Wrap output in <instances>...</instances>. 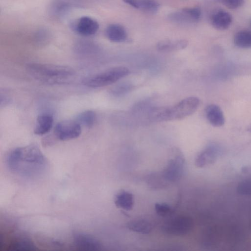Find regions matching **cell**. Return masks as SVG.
I'll use <instances>...</instances> for the list:
<instances>
[{
    "mask_svg": "<svg viewBox=\"0 0 251 251\" xmlns=\"http://www.w3.org/2000/svg\"><path fill=\"white\" fill-rule=\"evenodd\" d=\"M205 115L209 123L214 126L220 127L225 122V118L221 108L214 104H209L205 108Z\"/></svg>",
    "mask_w": 251,
    "mask_h": 251,
    "instance_id": "8fae6325",
    "label": "cell"
},
{
    "mask_svg": "<svg viewBox=\"0 0 251 251\" xmlns=\"http://www.w3.org/2000/svg\"><path fill=\"white\" fill-rule=\"evenodd\" d=\"M235 45L240 48H248L251 47V32L243 30L237 32L234 37Z\"/></svg>",
    "mask_w": 251,
    "mask_h": 251,
    "instance_id": "ac0fdd59",
    "label": "cell"
},
{
    "mask_svg": "<svg viewBox=\"0 0 251 251\" xmlns=\"http://www.w3.org/2000/svg\"><path fill=\"white\" fill-rule=\"evenodd\" d=\"M53 118L49 113H43L36 119L34 132L35 134L42 135L47 133L52 127Z\"/></svg>",
    "mask_w": 251,
    "mask_h": 251,
    "instance_id": "4fadbf2b",
    "label": "cell"
},
{
    "mask_svg": "<svg viewBox=\"0 0 251 251\" xmlns=\"http://www.w3.org/2000/svg\"><path fill=\"white\" fill-rule=\"evenodd\" d=\"M132 7L146 12H155L159 8V4L150 0H134Z\"/></svg>",
    "mask_w": 251,
    "mask_h": 251,
    "instance_id": "ffe728a7",
    "label": "cell"
},
{
    "mask_svg": "<svg viewBox=\"0 0 251 251\" xmlns=\"http://www.w3.org/2000/svg\"><path fill=\"white\" fill-rule=\"evenodd\" d=\"M26 69L34 78L50 85L69 83L75 75L73 69L64 65L30 63L26 65Z\"/></svg>",
    "mask_w": 251,
    "mask_h": 251,
    "instance_id": "7a4b0ae2",
    "label": "cell"
},
{
    "mask_svg": "<svg viewBox=\"0 0 251 251\" xmlns=\"http://www.w3.org/2000/svg\"><path fill=\"white\" fill-rule=\"evenodd\" d=\"M7 164L16 175L33 179L41 176L46 171L48 163L40 149L34 145L16 148L8 154Z\"/></svg>",
    "mask_w": 251,
    "mask_h": 251,
    "instance_id": "6da1fadb",
    "label": "cell"
},
{
    "mask_svg": "<svg viewBox=\"0 0 251 251\" xmlns=\"http://www.w3.org/2000/svg\"><path fill=\"white\" fill-rule=\"evenodd\" d=\"M199 105V98L189 97L172 106L151 108L148 117L150 120L155 122L182 120L193 114Z\"/></svg>",
    "mask_w": 251,
    "mask_h": 251,
    "instance_id": "3957f363",
    "label": "cell"
},
{
    "mask_svg": "<svg viewBox=\"0 0 251 251\" xmlns=\"http://www.w3.org/2000/svg\"><path fill=\"white\" fill-rule=\"evenodd\" d=\"M194 222L192 218L185 215H179L165 222L161 227L165 234L182 236L188 234L193 229Z\"/></svg>",
    "mask_w": 251,
    "mask_h": 251,
    "instance_id": "5b68a950",
    "label": "cell"
},
{
    "mask_svg": "<svg viewBox=\"0 0 251 251\" xmlns=\"http://www.w3.org/2000/svg\"><path fill=\"white\" fill-rule=\"evenodd\" d=\"M106 36L112 42L120 43L125 41L127 38V33L125 28L118 24H111L105 30Z\"/></svg>",
    "mask_w": 251,
    "mask_h": 251,
    "instance_id": "5bb4252c",
    "label": "cell"
},
{
    "mask_svg": "<svg viewBox=\"0 0 251 251\" xmlns=\"http://www.w3.org/2000/svg\"><path fill=\"white\" fill-rule=\"evenodd\" d=\"M185 9L194 22H196L200 19L201 10L199 7L186 8Z\"/></svg>",
    "mask_w": 251,
    "mask_h": 251,
    "instance_id": "484cf974",
    "label": "cell"
},
{
    "mask_svg": "<svg viewBox=\"0 0 251 251\" xmlns=\"http://www.w3.org/2000/svg\"><path fill=\"white\" fill-rule=\"evenodd\" d=\"M96 120V114L92 110H86L79 114L76 117V121L87 127H91Z\"/></svg>",
    "mask_w": 251,
    "mask_h": 251,
    "instance_id": "d6986e66",
    "label": "cell"
},
{
    "mask_svg": "<svg viewBox=\"0 0 251 251\" xmlns=\"http://www.w3.org/2000/svg\"><path fill=\"white\" fill-rule=\"evenodd\" d=\"M222 151L215 143L207 145L197 155L195 159V165L198 168H203L214 164L222 155Z\"/></svg>",
    "mask_w": 251,
    "mask_h": 251,
    "instance_id": "ba28073f",
    "label": "cell"
},
{
    "mask_svg": "<svg viewBox=\"0 0 251 251\" xmlns=\"http://www.w3.org/2000/svg\"><path fill=\"white\" fill-rule=\"evenodd\" d=\"M175 155L169 160L162 176L168 181L174 182L179 180L183 174L185 168V158L181 152L177 149L173 150Z\"/></svg>",
    "mask_w": 251,
    "mask_h": 251,
    "instance_id": "8992f818",
    "label": "cell"
},
{
    "mask_svg": "<svg viewBox=\"0 0 251 251\" xmlns=\"http://www.w3.org/2000/svg\"><path fill=\"white\" fill-rule=\"evenodd\" d=\"M133 88L131 84L123 82L115 86L111 90V94L115 96H120L129 92Z\"/></svg>",
    "mask_w": 251,
    "mask_h": 251,
    "instance_id": "603a6c76",
    "label": "cell"
},
{
    "mask_svg": "<svg viewBox=\"0 0 251 251\" xmlns=\"http://www.w3.org/2000/svg\"><path fill=\"white\" fill-rule=\"evenodd\" d=\"M219 1L226 7L234 9L241 6L245 0H219Z\"/></svg>",
    "mask_w": 251,
    "mask_h": 251,
    "instance_id": "d4e9b609",
    "label": "cell"
},
{
    "mask_svg": "<svg viewBox=\"0 0 251 251\" xmlns=\"http://www.w3.org/2000/svg\"><path fill=\"white\" fill-rule=\"evenodd\" d=\"M9 98L8 97L7 95L5 94H2L0 92V106H4L5 105L8 104L9 101Z\"/></svg>",
    "mask_w": 251,
    "mask_h": 251,
    "instance_id": "4316f807",
    "label": "cell"
},
{
    "mask_svg": "<svg viewBox=\"0 0 251 251\" xmlns=\"http://www.w3.org/2000/svg\"><path fill=\"white\" fill-rule=\"evenodd\" d=\"M54 132L56 137L62 141L75 139L81 134V125L76 121H62L55 126Z\"/></svg>",
    "mask_w": 251,
    "mask_h": 251,
    "instance_id": "52a82bcc",
    "label": "cell"
},
{
    "mask_svg": "<svg viewBox=\"0 0 251 251\" xmlns=\"http://www.w3.org/2000/svg\"><path fill=\"white\" fill-rule=\"evenodd\" d=\"M186 40H165L160 42L157 45V49L160 51L170 52L185 48L187 46Z\"/></svg>",
    "mask_w": 251,
    "mask_h": 251,
    "instance_id": "e0dca14e",
    "label": "cell"
},
{
    "mask_svg": "<svg viewBox=\"0 0 251 251\" xmlns=\"http://www.w3.org/2000/svg\"><path fill=\"white\" fill-rule=\"evenodd\" d=\"M99 28L98 23L93 18L83 16L76 23L75 29L76 32L83 36H91L95 34Z\"/></svg>",
    "mask_w": 251,
    "mask_h": 251,
    "instance_id": "30bf717a",
    "label": "cell"
},
{
    "mask_svg": "<svg viewBox=\"0 0 251 251\" xmlns=\"http://www.w3.org/2000/svg\"><path fill=\"white\" fill-rule=\"evenodd\" d=\"M236 191L241 195H251V176L246 177L238 183Z\"/></svg>",
    "mask_w": 251,
    "mask_h": 251,
    "instance_id": "7402d4cb",
    "label": "cell"
},
{
    "mask_svg": "<svg viewBox=\"0 0 251 251\" xmlns=\"http://www.w3.org/2000/svg\"><path fill=\"white\" fill-rule=\"evenodd\" d=\"M114 202L117 207L129 211L134 205V196L132 193L123 190L116 195Z\"/></svg>",
    "mask_w": 251,
    "mask_h": 251,
    "instance_id": "9a60e30c",
    "label": "cell"
},
{
    "mask_svg": "<svg viewBox=\"0 0 251 251\" xmlns=\"http://www.w3.org/2000/svg\"><path fill=\"white\" fill-rule=\"evenodd\" d=\"M12 247L16 250L31 251L35 250V247L32 241L28 238L24 237L16 239Z\"/></svg>",
    "mask_w": 251,
    "mask_h": 251,
    "instance_id": "44dd1931",
    "label": "cell"
},
{
    "mask_svg": "<svg viewBox=\"0 0 251 251\" xmlns=\"http://www.w3.org/2000/svg\"></svg>",
    "mask_w": 251,
    "mask_h": 251,
    "instance_id": "f1b7e54d",
    "label": "cell"
},
{
    "mask_svg": "<svg viewBox=\"0 0 251 251\" xmlns=\"http://www.w3.org/2000/svg\"><path fill=\"white\" fill-rule=\"evenodd\" d=\"M129 74L128 68L119 66L84 78L82 83L90 88H100L114 83Z\"/></svg>",
    "mask_w": 251,
    "mask_h": 251,
    "instance_id": "277c9868",
    "label": "cell"
},
{
    "mask_svg": "<svg viewBox=\"0 0 251 251\" xmlns=\"http://www.w3.org/2000/svg\"><path fill=\"white\" fill-rule=\"evenodd\" d=\"M211 21L214 28L218 30H223L229 27L231 24L232 18L228 12L219 10L212 15Z\"/></svg>",
    "mask_w": 251,
    "mask_h": 251,
    "instance_id": "7c38bea8",
    "label": "cell"
},
{
    "mask_svg": "<svg viewBox=\"0 0 251 251\" xmlns=\"http://www.w3.org/2000/svg\"><path fill=\"white\" fill-rule=\"evenodd\" d=\"M75 245L78 249L85 251H99L101 249L100 242L92 235L83 233L76 232L73 235Z\"/></svg>",
    "mask_w": 251,
    "mask_h": 251,
    "instance_id": "9c48e42d",
    "label": "cell"
},
{
    "mask_svg": "<svg viewBox=\"0 0 251 251\" xmlns=\"http://www.w3.org/2000/svg\"><path fill=\"white\" fill-rule=\"evenodd\" d=\"M156 213L159 216L165 217L172 214L173 208L168 203L157 202L154 205Z\"/></svg>",
    "mask_w": 251,
    "mask_h": 251,
    "instance_id": "cb8c5ba5",
    "label": "cell"
},
{
    "mask_svg": "<svg viewBox=\"0 0 251 251\" xmlns=\"http://www.w3.org/2000/svg\"><path fill=\"white\" fill-rule=\"evenodd\" d=\"M126 227L131 231L147 234L152 231L153 226L150 222L147 220L139 219L127 222Z\"/></svg>",
    "mask_w": 251,
    "mask_h": 251,
    "instance_id": "2e32d148",
    "label": "cell"
},
{
    "mask_svg": "<svg viewBox=\"0 0 251 251\" xmlns=\"http://www.w3.org/2000/svg\"></svg>",
    "mask_w": 251,
    "mask_h": 251,
    "instance_id": "83f0119b",
    "label": "cell"
}]
</instances>
